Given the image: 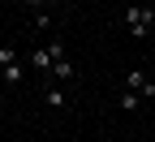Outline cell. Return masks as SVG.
<instances>
[{"label":"cell","mask_w":155,"mask_h":142,"mask_svg":"<svg viewBox=\"0 0 155 142\" xmlns=\"http://www.w3.org/2000/svg\"><path fill=\"white\" fill-rule=\"evenodd\" d=\"M52 78H61V82H69V78H78V73H73V60H69V56H61V60L52 65Z\"/></svg>","instance_id":"4"},{"label":"cell","mask_w":155,"mask_h":142,"mask_svg":"<svg viewBox=\"0 0 155 142\" xmlns=\"http://www.w3.org/2000/svg\"><path fill=\"white\" fill-rule=\"evenodd\" d=\"M116 104H121L125 112H134V108H138V104H142V99H138V95H134V91H121V95H116Z\"/></svg>","instance_id":"6"},{"label":"cell","mask_w":155,"mask_h":142,"mask_svg":"<svg viewBox=\"0 0 155 142\" xmlns=\"http://www.w3.org/2000/svg\"><path fill=\"white\" fill-rule=\"evenodd\" d=\"M43 104H48V108H56V112H61V108L69 104V99H65V91H48V95H43Z\"/></svg>","instance_id":"7"},{"label":"cell","mask_w":155,"mask_h":142,"mask_svg":"<svg viewBox=\"0 0 155 142\" xmlns=\"http://www.w3.org/2000/svg\"><path fill=\"white\" fill-rule=\"evenodd\" d=\"M22 78H26V65H22V60H13V65H5V82H9V86H17Z\"/></svg>","instance_id":"5"},{"label":"cell","mask_w":155,"mask_h":142,"mask_svg":"<svg viewBox=\"0 0 155 142\" xmlns=\"http://www.w3.org/2000/svg\"><path fill=\"white\" fill-rule=\"evenodd\" d=\"M43 5H65V0H43Z\"/></svg>","instance_id":"10"},{"label":"cell","mask_w":155,"mask_h":142,"mask_svg":"<svg viewBox=\"0 0 155 142\" xmlns=\"http://www.w3.org/2000/svg\"><path fill=\"white\" fill-rule=\"evenodd\" d=\"M13 60H17V52H13V48H0V69H5V65H13Z\"/></svg>","instance_id":"8"},{"label":"cell","mask_w":155,"mask_h":142,"mask_svg":"<svg viewBox=\"0 0 155 142\" xmlns=\"http://www.w3.org/2000/svg\"><path fill=\"white\" fill-rule=\"evenodd\" d=\"M125 91H134L138 99H155V82H151L142 69H129L125 73Z\"/></svg>","instance_id":"2"},{"label":"cell","mask_w":155,"mask_h":142,"mask_svg":"<svg viewBox=\"0 0 155 142\" xmlns=\"http://www.w3.org/2000/svg\"><path fill=\"white\" fill-rule=\"evenodd\" d=\"M17 5H26V9H35V13H39V5H43V0H17Z\"/></svg>","instance_id":"9"},{"label":"cell","mask_w":155,"mask_h":142,"mask_svg":"<svg viewBox=\"0 0 155 142\" xmlns=\"http://www.w3.org/2000/svg\"><path fill=\"white\" fill-rule=\"evenodd\" d=\"M151 22H155V9L151 5H125V26H129L134 39H147Z\"/></svg>","instance_id":"1"},{"label":"cell","mask_w":155,"mask_h":142,"mask_svg":"<svg viewBox=\"0 0 155 142\" xmlns=\"http://www.w3.org/2000/svg\"><path fill=\"white\" fill-rule=\"evenodd\" d=\"M30 65H35L39 73H52V52H48V48H35V52H30Z\"/></svg>","instance_id":"3"}]
</instances>
